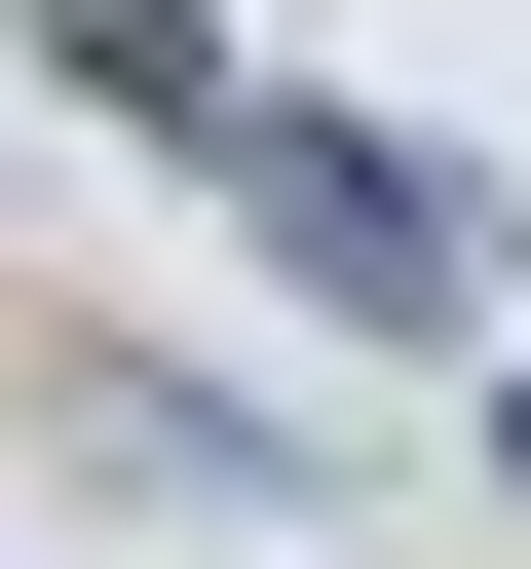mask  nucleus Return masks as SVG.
Here are the masks:
<instances>
[{
  "instance_id": "39448f33",
  "label": "nucleus",
  "mask_w": 531,
  "mask_h": 569,
  "mask_svg": "<svg viewBox=\"0 0 531 569\" xmlns=\"http://www.w3.org/2000/svg\"><path fill=\"white\" fill-rule=\"evenodd\" d=\"M493 493H531V380H493Z\"/></svg>"
},
{
  "instance_id": "f03ea898",
  "label": "nucleus",
  "mask_w": 531,
  "mask_h": 569,
  "mask_svg": "<svg viewBox=\"0 0 531 569\" xmlns=\"http://www.w3.org/2000/svg\"><path fill=\"white\" fill-rule=\"evenodd\" d=\"M77 456H114L152 531H266V493H304V456H266V380H77Z\"/></svg>"
},
{
  "instance_id": "7ed1b4c3",
  "label": "nucleus",
  "mask_w": 531,
  "mask_h": 569,
  "mask_svg": "<svg viewBox=\"0 0 531 569\" xmlns=\"http://www.w3.org/2000/svg\"><path fill=\"white\" fill-rule=\"evenodd\" d=\"M0 39H39V77H77V114H152V152H190V114H228V77H266V39H228V0H0Z\"/></svg>"
},
{
  "instance_id": "f257e3e1",
  "label": "nucleus",
  "mask_w": 531,
  "mask_h": 569,
  "mask_svg": "<svg viewBox=\"0 0 531 569\" xmlns=\"http://www.w3.org/2000/svg\"><path fill=\"white\" fill-rule=\"evenodd\" d=\"M190 190L266 228V305H342V342H455V305H493V190H455V152H380V114H304V77H228V114H190Z\"/></svg>"
},
{
  "instance_id": "20e7f679",
  "label": "nucleus",
  "mask_w": 531,
  "mask_h": 569,
  "mask_svg": "<svg viewBox=\"0 0 531 569\" xmlns=\"http://www.w3.org/2000/svg\"><path fill=\"white\" fill-rule=\"evenodd\" d=\"M493 342H531V190H493Z\"/></svg>"
}]
</instances>
